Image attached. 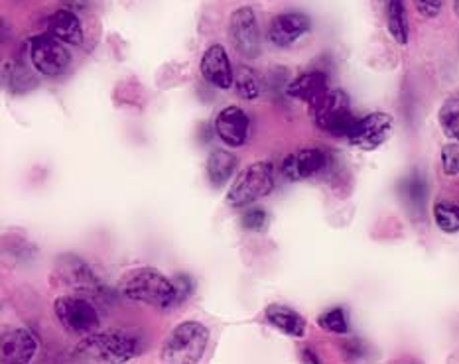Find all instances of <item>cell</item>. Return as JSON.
<instances>
[{"label":"cell","instance_id":"obj_8","mask_svg":"<svg viewBox=\"0 0 459 364\" xmlns=\"http://www.w3.org/2000/svg\"><path fill=\"white\" fill-rule=\"evenodd\" d=\"M30 62L34 69L44 77H57L62 75L72 62V55L65 46L59 42L52 34L36 36L30 42Z\"/></svg>","mask_w":459,"mask_h":364},{"label":"cell","instance_id":"obj_2","mask_svg":"<svg viewBox=\"0 0 459 364\" xmlns=\"http://www.w3.org/2000/svg\"><path fill=\"white\" fill-rule=\"evenodd\" d=\"M141 352L138 339L123 331L91 333L75 344L74 359L79 362L99 364H123Z\"/></svg>","mask_w":459,"mask_h":364},{"label":"cell","instance_id":"obj_10","mask_svg":"<svg viewBox=\"0 0 459 364\" xmlns=\"http://www.w3.org/2000/svg\"><path fill=\"white\" fill-rule=\"evenodd\" d=\"M229 38L233 47L247 59L261 55V30H258L256 14L251 6H241L229 18Z\"/></svg>","mask_w":459,"mask_h":364},{"label":"cell","instance_id":"obj_5","mask_svg":"<svg viewBox=\"0 0 459 364\" xmlns=\"http://www.w3.org/2000/svg\"><path fill=\"white\" fill-rule=\"evenodd\" d=\"M274 190V165L271 162H255L235 177L227 191V203L238 209L258 199H264Z\"/></svg>","mask_w":459,"mask_h":364},{"label":"cell","instance_id":"obj_12","mask_svg":"<svg viewBox=\"0 0 459 364\" xmlns=\"http://www.w3.org/2000/svg\"><path fill=\"white\" fill-rule=\"evenodd\" d=\"M325 165H327V154L322 150V148H302V150L284 157L281 170L286 180L302 182L322 172Z\"/></svg>","mask_w":459,"mask_h":364},{"label":"cell","instance_id":"obj_17","mask_svg":"<svg viewBox=\"0 0 459 364\" xmlns=\"http://www.w3.org/2000/svg\"><path fill=\"white\" fill-rule=\"evenodd\" d=\"M48 34L57 38L59 42L82 46L83 44V26L72 10H57L48 20Z\"/></svg>","mask_w":459,"mask_h":364},{"label":"cell","instance_id":"obj_16","mask_svg":"<svg viewBox=\"0 0 459 364\" xmlns=\"http://www.w3.org/2000/svg\"><path fill=\"white\" fill-rule=\"evenodd\" d=\"M327 85L329 79L324 72H307L304 75H298L286 85V95L312 105L317 97H322L327 91Z\"/></svg>","mask_w":459,"mask_h":364},{"label":"cell","instance_id":"obj_26","mask_svg":"<svg viewBox=\"0 0 459 364\" xmlns=\"http://www.w3.org/2000/svg\"><path fill=\"white\" fill-rule=\"evenodd\" d=\"M4 83L13 89L14 93H22L26 89H30V85H36L38 81L26 72L24 65L13 63L4 69Z\"/></svg>","mask_w":459,"mask_h":364},{"label":"cell","instance_id":"obj_14","mask_svg":"<svg viewBox=\"0 0 459 364\" xmlns=\"http://www.w3.org/2000/svg\"><path fill=\"white\" fill-rule=\"evenodd\" d=\"M248 128H251V121L238 106H225L215 118V134L229 148L243 146L248 138Z\"/></svg>","mask_w":459,"mask_h":364},{"label":"cell","instance_id":"obj_20","mask_svg":"<svg viewBox=\"0 0 459 364\" xmlns=\"http://www.w3.org/2000/svg\"><path fill=\"white\" fill-rule=\"evenodd\" d=\"M386 28L398 46H406L411 38L404 0H386Z\"/></svg>","mask_w":459,"mask_h":364},{"label":"cell","instance_id":"obj_22","mask_svg":"<svg viewBox=\"0 0 459 364\" xmlns=\"http://www.w3.org/2000/svg\"><path fill=\"white\" fill-rule=\"evenodd\" d=\"M401 195L404 197V201L412 207V209L422 211L428 197V183L424 180V175H420L418 172L408 175L401 183Z\"/></svg>","mask_w":459,"mask_h":364},{"label":"cell","instance_id":"obj_28","mask_svg":"<svg viewBox=\"0 0 459 364\" xmlns=\"http://www.w3.org/2000/svg\"><path fill=\"white\" fill-rule=\"evenodd\" d=\"M446 0H414L416 13L426 20H434L442 14Z\"/></svg>","mask_w":459,"mask_h":364},{"label":"cell","instance_id":"obj_3","mask_svg":"<svg viewBox=\"0 0 459 364\" xmlns=\"http://www.w3.org/2000/svg\"><path fill=\"white\" fill-rule=\"evenodd\" d=\"M212 333L199 321H184L169 331L160 349V360L166 364H195L204 359Z\"/></svg>","mask_w":459,"mask_h":364},{"label":"cell","instance_id":"obj_23","mask_svg":"<svg viewBox=\"0 0 459 364\" xmlns=\"http://www.w3.org/2000/svg\"><path fill=\"white\" fill-rule=\"evenodd\" d=\"M434 223L437 229L446 234L459 233V203L454 201H436L434 203Z\"/></svg>","mask_w":459,"mask_h":364},{"label":"cell","instance_id":"obj_24","mask_svg":"<svg viewBox=\"0 0 459 364\" xmlns=\"http://www.w3.org/2000/svg\"><path fill=\"white\" fill-rule=\"evenodd\" d=\"M233 87L237 95L245 98V101H255L261 95V83H258L256 75L253 73V69L248 67H238L235 72L233 79Z\"/></svg>","mask_w":459,"mask_h":364},{"label":"cell","instance_id":"obj_33","mask_svg":"<svg viewBox=\"0 0 459 364\" xmlns=\"http://www.w3.org/2000/svg\"><path fill=\"white\" fill-rule=\"evenodd\" d=\"M454 10H455V14H459V0H454Z\"/></svg>","mask_w":459,"mask_h":364},{"label":"cell","instance_id":"obj_4","mask_svg":"<svg viewBox=\"0 0 459 364\" xmlns=\"http://www.w3.org/2000/svg\"><path fill=\"white\" fill-rule=\"evenodd\" d=\"M312 118L319 131L343 138L349 136L357 123L349 95L342 89H327L322 97H317L312 103Z\"/></svg>","mask_w":459,"mask_h":364},{"label":"cell","instance_id":"obj_7","mask_svg":"<svg viewBox=\"0 0 459 364\" xmlns=\"http://www.w3.org/2000/svg\"><path fill=\"white\" fill-rule=\"evenodd\" d=\"M54 280H57L59 285H64V288L72 290L75 293H85V295L108 293L105 284L99 280V275L91 270V266L74 254L59 256L54 268Z\"/></svg>","mask_w":459,"mask_h":364},{"label":"cell","instance_id":"obj_29","mask_svg":"<svg viewBox=\"0 0 459 364\" xmlns=\"http://www.w3.org/2000/svg\"><path fill=\"white\" fill-rule=\"evenodd\" d=\"M241 224L247 231H263L266 224V211L263 209H248L241 216Z\"/></svg>","mask_w":459,"mask_h":364},{"label":"cell","instance_id":"obj_25","mask_svg":"<svg viewBox=\"0 0 459 364\" xmlns=\"http://www.w3.org/2000/svg\"><path fill=\"white\" fill-rule=\"evenodd\" d=\"M317 325L324 331L335 333V334H347L349 333V317L345 308H332L324 311L317 317Z\"/></svg>","mask_w":459,"mask_h":364},{"label":"cell","instance_id":"obj_19","mask_svg":"<svg viewBox=\"0 0 459 364\" xmlns=\"http://www.w3.org/2000/svg\"><path fill=\"white\" fill-rule=\"evenodd\" d=\"M238 160L233 152L229 150H215L207 157V177L213 187H223L225 183L231 182V177L237 172Z\"/></svg>","mask_w":459,"mask_h":364},{"label":"cell","instance_id":"obj_1","mask_svg":"<svg viewBox=\"0 0 459 364\" xmlns=\"http://www.w3.org/2000/svg\"><path fill=\"white\" fill-rule=\"evenodd\" d=\"M118 292L126 300L151 305L156 309H172L178 303L174 280H169L152 266H141V268L126 272L118 282Z\"/></svg>","mask_w":459,"mask_h":364},{"label":"cell","instance_id":"obj_6","mask_svg":"<svg viewBox=\"0 0 459 364\" xmlns=\"http://www.w3.org/2000/svg\"><path fill=\"white\" fill-rule=\"evenodd\" d=\"M54 313L59 325L74 337H87L101 327V319L93 303L82 295H59L54 301Z\"/></svg>","mask_w":459,"mask_h":364},{"label":"cell","instance_id":"obj_18","mask_svg":"<svg viewBox=\"0 0 459 364\" xmlns=\"http://www.w3.org/2000/svg\"><path fill=\"white\" fill-rule=\"evenodd\" d=\"M264 317L274 329L288 334V337L302 339L306 334V319L298 311L286 308V305H268Z\"/></svg>","mask_w":459,"mask_h":364},{"label":"cell","instance_id":"obj_9","mask_svg":"<svg viewBox=\"0 0 459 364\" xmlns=\"http://www.w3.org/2000/svg\"><path fill=\"white\" fill-rule=\"evenodd\" d=\"M394 118L386 113H371L357 118L355 126L349 132L347 140L359 150L373 152L381 148L393 134Z\"/></svg>","mask_w":459,"mask_h":364},{"label":"cell","instance_id":"obj_32","mask_svg":"<svg viewBox=\"0 0 459 364\" xmlns=\"http://www.w3.org/2000/svg\"><path fill=\"white\" fill-rule=\"evenodd\" d=\"M302 360H304V362H314V364H317V362H319V357H317L314 349L307 347V349L302 351Z\"/></svg>","mask_w":459,"mask_h":364},{"label":"cell","instance_id":"obj_15","mask_svg":"<svg viewBox=\"0 0 459 364\" xmlns=\"http://www.w3.org/2000/svg\"><path fill=\"white\" fill-rule=\"evenodd\" d=\"M312 30V20L304 13H284L273 20L268 39L278 47H288Z\"/></svg>","mask_w":459,"mask_h":364},{"label":"cell","instance_id":"obj_31","mask_svg":"<svg viewBox=\"0 0 459 364\" xmlns=\"http://www.w3.org/2000/svg\"><path fill=\"white\" fill-rule=\"evenodd\" d=\"M345 352L349 354V359H361V354H363L361 343H359L357 339H351L345 344Z\"/></svg>","mask_w":459,"mask_h":364},{"label":"cell","instance_id":"obj_27","mask_svg":"<svg viewBox=\"0 0 459 364\" xmlns=\"http://www.w3.org/2000/svg\"><path fill=\"white\" fill-rule=\"evenodd\" d=\"M442 170L446 175H459V142H450L442 148Z\"/></svg>","mask_w":459,"mask_h":364},{"label":"cell","instance_id":"obj_21","mask_svg":"<svg viewBox=\"0 0 459 364\" xmlns=\"http://www.w3.org/2000/svg\"><path fill=\"white\" fill-rule=\"evenodd\" d=\"M437 123L442 132L454 142H459V93H454L442 103L437 111Z\"/></svg>","mask_w":459,"mask_h":364},{"label":"cell","instance_id":"obj_11","mask_svg":"<svg viewBox=\"0 0 459 364\" xmlns=\"http://www.w3.org/2000/svg\"><path fill=\"white\" fill-rule=\"evenodd\" d=\"M199 72H202L204 79L212 87L223 89V91L233 87L235 72L231 59L227 55V49L221 44H213L205 49L202 63H199Z\"/></svg>","mask_w":459,"mask_h":364},{"label":"cell","instance_id":"obj_30","mask_svg":"<svg viewBox=\"0 0 459 364\" xmlns=\"http://www.w3.org/2000/svg\"><path fill=\"white\" fill-rule=\"evenodd\" d=\"M174 284H176V292H178V303H176V305L184 303V301L189 298V295L194 293V290H195V284H194L192 278H189L187 274L176 275Z\"/></svg>","mask_w":459,"mask_h":364},{"label":"cell","instance_id":"obj_13","mask_svg":"<svg viewBox=\"0 0 459 364\" xmlns=\"http://www.w3.org/2000/svg\"><path fill=\"white\" fill-rule=\"evenodd\" d=\"M38 343L28 329H6L0 341V362L28 364L36 357Z\"/></svg>","mask_w":459,"mask_h":364}]
</instances>
